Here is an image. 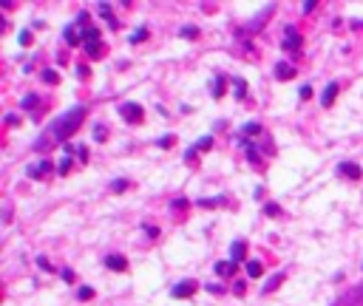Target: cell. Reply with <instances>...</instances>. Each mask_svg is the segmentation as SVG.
I'll return each mask as SVG.
<instances>
[{
  "mask_svg": "<svg viewBox=\"0 0 363 306\" xmlns=\"http://www.w3.org/2000/svg\"><path fill=\"white\" fill-rule=\"evenodd\" d=\"M85 119V108H71L68 113H63L54 125H51V136H54L57 142H66L71 134H77V128L82 125Z\"/></svg>",
  "mask_w": 363,
  "mask_h": 306,
  "instance_id": "6da1fadb",
  "label": "cell"
},
{
  "mask_svg": "<svg viewBox=\"0 0 363 306\" xmlns=\"http://www.w3.org/2000/svg\"><path fill=\"white\" fill-rule=\"evenodd\" d=\"M119 116H122L125 122H142L145 119V113H142V105H136V102H125L122 108H119Z\"/></svg>",
  "mask_w": 363,
  "mask_h": 306,
  "instance_id": "7a4b0ae2",
  "label": "cell"
},
{
  "mask_svg": "<svg viewBox=\"0 0 363 306\" xmlns=\"http://www.w3.org/2000/svg\"><path fill=\"white\" fill-rule=\"evenodd\" d=\"M338 173H340V176H346V179H363L361 165H355V162H340Z\"/></svg>",
  "mask_w": 363,
  "mask_h": 306,
  "instance_id": "3957f363",
  "label": "cell"
},
{
  "mask_svg": "<svg viewBox=\"0 0 363 306\" xmlns=\"http://www.w3.org/2000/svg\"><path fill=\"white\" fill-rule=\"evenodd\" d=\"M173 298H190V295H196V281H182L173 286Z\"/></svg>",
  "mask_w": 363,
  "mask_h": 306,
  "instance_id": "277c9868",
  "label": "cell"
},
{
  "mask_svg": "<svg viewBox=\"0 0 363 306\" xmlns=\"http://www.w3.org/2000/svg\"><path fill=\"white\" fill-rule=\"evenodd\" d=\"M105 267L113 272H128V258L125 255H108L105 258Z\"/></svg>",
  "mask_w": 363,
  "mask_h": 306,
  "instance_id": "5b68a950",
  "label": "cell"
},
{
  "mask_svg": "<svg viewBox=\"0 0 363 306\" xmlns=\"http://www.w3.org/2000/svg\"><path fill=\"white\" fill-rule=\"evenodd\" d=\"M284 48H287V51H295V48H298V45H301V34L295 32L292 26H287V37H284Z\"/></svg>",
  "mask_w": 363,
  "mask_h": 306,
  "instance_id": "8992f818",
  "label": "cell"
},
{
  "mask_svg": "<svg viewBox=\"0 0 363 306\" xmlns=\"http://www.w3.org/2000/svg\"><path fill=\"white\" fill-rule=\"evenodd\" d=\"M48 170H51V162L43 159V162H37V165L29 168V176H32V179H43V176H48Z\"/></svg>",
  "mask_w": 363,
  "mask_h": 306,
  "instance_id": "52a82bcc",
  "label": "cell"
},
{
  "mask_svg": "<svg viewBox=\"0 0 363 306\" xmlns=\"http://www.w3.org/2000/svg\"><path fill=\"white\" fill-rule=\"evenodd\" d=\"M216 275L218 278H233L236 275V261H218L216 264Z\"/></svg>",
  "mask_w": 363,
  "mask_h": 306,
  "instance_id": "ba28073f",
  "label": "cell"
},
{
  "mask_svg": "<svg viewBox=\"0 0 363 306\" xmlns=\"http://www.w3.org/2000/svg\"><path fill=\"white\" fill-rule=\"evenodd\" d=\"M338 91H340L338 82H329L327 91H324V97H321V105H324V108H332V102H335V97H338Z\"/></svg>",
  "mask_w": 363,
  "mask_h": 306,
  "instance_id": "9c48e42d",
  "label": "cell"
},
{
  "mask_svg": "<svg viewBox=\"0 0 363 306\" xmlns=\"http://www.w3.org/2000/svg\"><path fill=\"white\" fill-rule=\"evenodd\" d=\"M275 77L278 79H292L295 77V66H290V63H278V66H275Z\"/></svg>",
  "mask_w": 363,
  "mask_h": 306,
  "instance_id": "30bf717a",
  "label": "cell"
},
{
  "mask_svg": "<svg viewBox=\"0 0 363 306\" xmlns=\"http://www.w3.org/2000/svg\"><path fill=\"white\" fill-rule=\"evenodd\" d=\"M210 145H213V136H204V139H199V142H196V147H190V150H187V159L196 156V150H207Z\"/></svg>",
  "mask_w": 363,
  "mask_h": 306,
  "instance_id": "8fae6325",
  "label": "cell"
},
{
  "mask_svg": "<svg viewBox=\"0 0 363 306\" xmlns=\"http://www.w3.org/2000/svg\"><path fill=\"white\" fill-rule=\"evenodd\" d=\"M244 270H247L250 278H261V275H264V267H261L258 261H247V267H244Z\"/></svg>",
  "mask_w": 363,
  "mask_h": 306,
  "instance_id": "7c38bea8",
  "label": "cell"
},
{
  "mask_svg": "<svg viewBox=\"0 0 363 306\" xmlns=\"http://www.w3.org/2000/svg\"><path fill=\"white\" fill-rule=\"evenodd\" d=\"M66 40H68V45H79V43H85V40H82V34H79L77 29H66Z\"/></svg>",
  "mask_w": 363,
  "mask_h": 306,
  "instance_id": "4fadbf2b",
  "label": "cell"
},
{
  "mask_svg": "<svg viewBox=\"0 0 363 306\" xmlns=\"http://www.w3.org/2000/svg\"><path fill=\"white\" fill-rule=\"evenodd\" d=\"M43 82H48V85H57V82H60V77H57V71H51V68H45V71H43Z\"/></svg>",
  "mask_w": 363,
  "mask_h": 306,
  "instance_id": "5bb4252c",
  "label": "cell"
},
{
  "mask_svg": "<svg viewBox=\"0 0 363 306\" xmlns=\"http://www.w3.org/2000/svg\"><path fill=\"white\" fill-rule=\"evenodd\" d=\"M182 37H187V40H196V37H199V29H196V26H184V29H182Z\"/></svg>",
  "mask_w": 363,
  "mask_h": 306,
  "instance_id": "9a60e30c",
  "label": "cell"
},
{
  "mask_svg": "<svg viewBox=\"0 0 363 306\" xmlns=\"http://www.w3.org/2000/svg\"><path fill=\"white\" fill-rule=\"evenodd\" d=\"M241 258H244V244L236 241V244H233V261H241Z\"/></svg>",
  "mask_w": 363,
  "mask_h": 306,
  "instance_id": "2e32d148",
  "label": "cell"
},
{
  "mask_svg": "<svg viewBox=\"0 0 363 306\" xmlns=\"http://www.w3.org/2000/svg\"><path fill=\"white\" fill-rule=\"evenodd\" d=\"M85 48H88V54H91V57H100V54H102V45H100V40H94V43H88Z\"/></svg>",
  "mask_w": 363,
  "mask_h": 306,
  "instance_id": "e0dca14e",
  "label": "cell"
},
{
  "mask_svg": "<svg viewBox=\"0 0 363 306\" xmlns=\"http://www.w3.org/2000/svg\"><path fill=\"white\" fill-rule=\"evenodd\" d=\"M142 40H147V29H139L131 34V43H142Z\"/></svg>",
  "mask_w": 363,
  "mask_h": 306,
  "instance_id": "ac0fdd59",
  "label": "cell"
},
{
  "mask_svg": "<svg viewBox=\"0 0 363 306\" xmlns=\"http://www.w3.org/2000/svg\"><path fill=\"white\" fill-rule=\"evenodd\" d=\"M77 298L79 301H91V298H94V289H91V286H82V289L77 292Z\"/></svg>",
  "mask_w": 363,
  "mask_h": 306,
  "instance_id": "d6986e66",
  "label": "cell"
},
{
  "mask_svg": "<svg viewBox=\"0 0 363 306\" xmlns=\"http://www.w3.org/2000/svg\"><path fill=\"white\" fill-rule=\"evenodd\" d=\"M244 134H247V136H255V134H261V125H258V122H253V125H244Z\"/></svg>",
  "mask_w": 363,
  "mask_h": 306,
  "instance_id": "ffe728a7",
  "label": "cell"
},
{
  "mask_svg": "<svg viewBox=\"0 0 363 306\" xmlns=\"http://www.w3.org/2000/svg\"><path fill=\"white\" fill-rule=\"evenodd\" d=\"M68 170H71V159H68V156H63V162H60V176H66Z\"/></svg>",
  "mask_w": 363,
  "mask_h": 306,
  "instance_id": "44dd1931",
  "label": "cell"
},
{
  "mask_svg": "<svg viewBox=\"0 0 363 306\" xmlns=\"http://www.w3.org/2000/svg\"><path fill=\"white\" fill-rule=\"evenodd\" d=\"M221 85H224V79L218 77V79H216V88H213V97H216V100H218V97L224 94V88H221Z\"/></svg>",
  "mask_w": 363,
  "mask_h": 306,
  "instance_id": "7402d4cb",
  "label": "cell"
},
{
  "mask_svg": "<svg viewBox=\"0 0 363 306\" xmlns=\"http://www.w3.org/2000/svg\"><path fill=\"white\" fill-rule=\"evenodd\" d=\"M202 207H216V204H224V199H202Z\"/></svg>",
  "mask_w": 363,
  "mask_h": 306,
  "instance_id": "603a6c76",
  "label": "cell"
},
{
  "mask_svg": "<svg viewBox=\"0 0 363 306\" xmlns=\"http://www.w3.org/2000/svg\"><path fill=\"white\" fill-rule=\"evenodd\" d=\"M264 213H267V215H278V213H281V207H278V204H267V207H264Z\"/></svg>",
  "mask_w": 363,
  "mask_h": 306,
  "instance_id": "cb8c5ba5",
  "label": "cell"
},
{
  "mask_svg": "<svg viewBox=\"0 0 363 306\" xmlns=\"http://www.w3.org/2000/svg\"><path fill=\"white\" fill-rule=\"evenodd\" d=\"M236 97L244 100V79H236Z\"/></svg>",
  "mask_w": 363,
  "mask_h": 306,
  "instance_id": "d4e9b609",
  "label": "cell"
},
{
  "mask_svg": "<svg viewBox=\"0 0 363 306\" xmlns=\"http://www.w3.org/2000/svg\"><path fill=\"white\" fill-rule=\"evenodd\" d=\"M100 11H102V14H108V3H100ZM108 23L116 29V20H113V17H108Z\"/></svg>",
  "mask_w": 363,
  "mask_h": 306,
  "instance_id": "484cf974",
  "label": "cell"
},
{
  "mask_svg": "<svg viewBox=\"0 0 363 306\" xmlns=\"http://www.w3.org/2000/svg\"><path fill=\"white\" fill-rule=\"evenodd\" d=\"M20 45H32V34L29 32H20Z\"/></svg>",
  "mask_w": 363,
  "mask_h": 306,
  "instance_id": "4316f807",
  "label": "cell"
},
{
  "mask_svg": "<svg viewBox=\"0 0 363 306\" xmlns=\"http://www.w3.org/2000/svg\"><path fill=\"white\" fill-rule=\"evenodd\" d=\"M309 97H312V85H304L301 88V100H309Z\"/></svg>",
  "mask_w": 363,
  "mask_h": 306,
  "instance_id": "83f0119b",
  "label": "cell"
},
{
  "mask_svg": "<svg viewBox=\"0 0 363 306\" xmlns=\"http://www.w3.org/2000/svg\"><path fill=\"white\" fill-rule=\"evenodd\" d=\"M34 105H37V97H26L23 100V108H34Z\"/></svg>",
  "mask_w": 363,
  "mask_h": 306,
  "instance_id": "f1b7e54d",
  "label": "cell"
},
{
  "mask_svg": "<svg viewBox=\"0 0 363 306\" xmlns=\"http://www.w3.org/2000/svg\"><path fill=\"white\" fill-rule=\"evenodd\" d=\"M37 264H40V270H45V272H51V264H48V261H45L43 255H40V258H37Z\"/></svg>",
  "mask_w": 363,
  "mask_h": 306,
  "instance_id": "f546056e",
  "label": "cell"
},
{
  "mask_svg": "<svg viewBox=\"0 0 363 306\" xmlns=\"http://www.w3.org/2000/svg\"><path fill=\"white\" fill-rule=\"evenodd\" d=\"M60 275H63V281H66V283H71V281H74V272H71V270H63Z\"/></svg>",
  "mask_w": 363,
  "mask_h": 306,
  "instance_id": "4dcf8cb0",
  "label": "cell"
},
{
  "mask_svg": "<svg viewBox=\"0 0 363 306\" xmlns=\"http://www.w3.org/2000/svg\"><path fill=\"white\" fill-rule=\"evenodd\" d=\"M145 233H147L150 238H156V236H159V230H156V227H145Z\"/></svg>",
  "mask_w": 363,
  "mask_h": 306,
  "instance_id": "1f68e13d",
  "label": "cell"
},
{
  "mask_svg": "<svg viewBox=\"0 0 363 306\" xmlns=\"http://www.w3.org/2000/svg\"><path fill=\"white\" fill-rule=\"evenodd\" d=\"M159 145H162V147H170V145H173V136H165V139H162Z\"/></svg>",
  "mask_w": 363,
  "mask_h": 306,
  "instance_id": "d6a6232c",
  "label": "cell"
},
{
  "mask_svg": "<svg viewBox=\"0 0 363 306\" xmlns=\"http://www.w3.org/2000/svg\"><path fill=\"white\" fill-rule=\"evenodd\" d=\"M358 306H363V301H361V304H358Z\"/></svg>",
  "mask_w": 363,
  "mask_h": 306,
  "instance_id": "836d02e7",
  "label": "cell"
}]
</instances>
